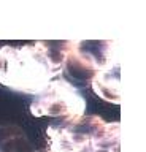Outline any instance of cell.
<instances>
[{
    "instance_id": "7a4b0ae2",
    "label": "cell",
    "mask_w": 146,
    "mask_h": 152,
    "mask_svg": "<svg viewBox=\"0 0 146 152\" xmlns=\"http://www.w3.org/2000/svg\"><path fill=\"white\" fill-rule=\"evenodd\" d=\"M119 122L84 114L48 127V152H119Z\"/></svg>"
},
{
    "instance_id": "5b68a950",
    "label": "cell",
    "mask_w": 146,
    "mask_h": 152,
    "mask_svg": "<svg viewBox=\"0 0 146 152\" xmlns=\"http://www.w3.org/2000/svg\"><path fill=\"white\" fill-rule=\"evenodd\" d=\"M92 89L98 97L105 102L119 104L121 103V90H119V65L106 68L95 75L92 79Z\"/></svg>"
},
{
    "instance_id": "277c9868",
    "label": "cell",
    "mask_w": 146,
    "mask_h": 152,
    "mask_svg": "<svg viewBox=\"0 0 146 152\" xmlns=\"http://www.w3.org/2000/svg\"><path fill=\"white\" fill-rule=\"evenodd\" d=\"M84 97L76 86L64 78L53 79L30 103V113L35 117H64V121H68L84 116Z\"/></svg>"
},
{
    "instance_id": "6da1fadb",
    "label": "cell",
    "mask_w": 146,
    "mask_h": 152,
    "mask_svg": "<svg viewBox=\"0 0 146 152\" xmlns=\"http://www.w3.org/2000/svg\"><path fill=\"white\" fill-rule=\"evenodd\" d=\"M68 41H37L0 48V86L38 95L64 71Z\"/></svg>"
},
{
    "instance_id": "3957f363",
    "label": "cell",
    "mask_w": 146,
    "mask_h": 152,
    "mask_svg": "<svg viewBox=\"0 0 146 152\" xmlns=\"http://www.w3.org/2000/svg\"><path fill=\"white\" fill-rule=\"evenodd\" d=\"M116 46L117 43L114 40L68 41L64 71L73 83L79 86L91 84L97 73L119 65Z\"/></svg>"
}]
</instances>
